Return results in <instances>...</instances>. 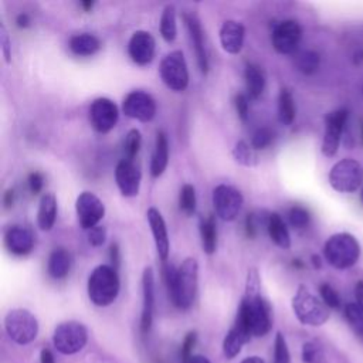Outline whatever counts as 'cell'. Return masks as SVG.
<instances>
[{"mask_svg":"<svg viewBox=\"0 0 363 363\" xmlns=\"http://www.w3.org/2000/svg\"><path fill=\"white\" fill-rule=\"evenodd\" d=\"M237 318L247 325L252 336H264L271 329V308L260 294V275L257 268H250L247 273L246 294L241 299Z\"/></svg>","mask_w":363,"mask_h":363,"instance_id":"cell-1","label":"cell"},{"mask_svg":"<svg viewBox=\"0 0 363 363\" xmlns=\"http://www.w3.org/2000/svg\"><path fill=\"white\" fill-rule=\"evenodd\" d=\"M163 278L173 304L179 310H189L198 292L199 264L196 259H186L179 268L166 264L163 267Z\"/></svg>","mask_w":363,"mask_h":363,"instance_id":"cell-2","label":"cell"},{"mask_svg":"<svg viewBox=\"0 0 363 363\" xmlns=\"http://www.w3.org/2000/svg\"><path fill=\"white\" fill-rule=\"evenodd\" d=\"M324 257L334 268L348 270L359 261V241L349 233L334 234L327 240L324 246Z\"/></svg>","mask_w":363,"mask_h":363,"instance_id":"cell-3","label":"cell"},{"mask_svg":"<svg viewBox=\"0 0 363 363\" xmlns=\"http://www.w3.org/2000/svg\"><path fill=\"white\" fill-rule=\"evenodd\" d=\"M119 294V277L115 267L98 266L88 278V296L93 304L108 307Z\"/></svg>","mask_w":363,"mask_h":363,"instance_id":"cell-4","label":"cell"},{"mask_svg":"<svg viewBox=\"0 0 363 363\" xmlns=\"http://www.w3.org/2000/svg\"><path fill=\"white\" fill-rule=\"evenodd\" d=\"M292 310L298 321L308 327H321L329 320V308L324 301L304 285L296 289L292 298Z\"/></svg>","mask_w":363,"mask_h":363,"instance_id":"cell-5","label":"cell"},{"mask_svg":"<svg viewBox=\"0 0 363 363\" xmlns=\"http://www.w3.org/2000/svg\"><path fill=\"white\" fill-rule=\"evenodd\" d=\"M329 184L339 193H355L363 184V167L350 158L336 162L329 172Z\"/></svg>","mask_w":363,"mask_h":363,"instance_id":"cell-6","label":"cell"},{"mask_svg":"<svg viewBox=\"0 0 363 363\" xmlns=\"http://www.w3.org/2000/svg\"><path fill=\"white\" fill-rule=\"evenodd\" d=\"M159 74L172 91H185L189 85V70L184 53L176 50L165 55L159 66Z\"/></svg>","mask_w":363,"mask_h":363,"instance_id":"cell-7","label":"cell"},{"mask_svg":"<svg viewBox=\"0 0 363 363\" xmlns=\"http://www.w3.org/2000/svg\"><path fill=\"white\" fill-rule=\"evenodd\" d=\"M87 339V328L83 324L74 321L60 324L55 328L53 336L55 349L64 355H73L80 352L85 346Z\"/></svg>","mask_w":363,"mask_h":363,"instance_id":"cell-8","label":"cell"},{"mask_svg":"<svg viewBox=\"0 0 363 363\" xmlns=\"http://www.w3.org/2000/svg\"><path fill=\"white\" fill-rule=\"evenodd\" d=\"M5 327L11 339L19 345H27L36 339L39 332V322L36 317L27 310H13L5 320Z\"/></svg>","mask_w":363,"mask_h":363,"instance_id":"cell-9","label":"cell"},{"mask_svg":"<svg viewBox=\"0 0 363 363\" xmlns=\"http://www.w3.org/2000/svg\"><path fill=\"white\" fill-rule=\"evenodd\" d=\"M243 195L233 186L219 185L213 191V206L216 214L224 221H233L243 206Z\"/></svg>","mask_w":363,"mask_h":363,"instance_id":"cell-10","label":"cell"},{"mask_svg":"<svg viewBox=\"0 0 363 363\" xmlns=\"http://www.w3.org/2000/svg\"><path fill=\"white\" fill-rule=\"evenodd\" d=\"M348 109H338L327 115L325 118V134L322 141V153L327 158H334L338 153L341 138L348 123Z\"/></svg>","mask_w":363,"mask_h":363,"instance_id":"cell-11","label":"cell"},{"mask_svg":"<svg viewBox=\"0 0 363 363\" xmlns=\"http://www.w3.org/2000/svg\"><path fill=\"white\" fill-rule=\"evenodd\" d=\"M78 221L84 230H91L104 219L105 206L102 200L93 192H83L76 202Z\"/></svg>","mask_w":363,"mask_h":363,"instance_id":"cell-12","label":"cell"},{"mask_svg":"<svg viewBox=\"0 0 363 363\" xmlns=\"http://www.w3.org/2000/svg\"><path fill=\"white\" fill-rule=\"evenodd\" d=\"M118 107L108 98H97L90 108V121L93 128L100 134H108L118 123Z\"/></svg>","mask_w":363,"mask_h":363,"instance_id":"cell-13","label":"cell"},{"mask_svg":"<svg viewBox=\"0 0 363 363\" xmlns=\"http://www.w3.org/2000/svg\"><path fill=\"white\" fill-rule=\"evenodd\" d=\"M141 170L131 159H121L115 169V180L119 192L125 198H135L141 188Z\"/></svg>","mask_w":363,"mask_h":363,"instance_id":"cell-14","label":"cell"},{"mask_svg":"<svg viewBox=\"0 0 363 363\" xmlns=\"http://www.w3.org/2000/svg\"><path fill=\"white\" fill-rule=\"evenodd\" d=\"M123 111L132 119H138L141 123H149L156 115V102L144 91H132L125 97Z\"/></svg>","mask_w":363,"mask_h":363,"instance_id":"cell-15","label":"cell"},{"mask_svg":"<svg viewBox=\"0 0 363 363\" xmlns=\"http://www.w3.org/2000/svg\"><path fill=\"white\" fill-rule=\"evenodd\" d=\"M302 39V27L296 20H284L273 32V46L280 54H292Z\"/></svg>","mask_w":363,"mask_h":363,"instance_id":"cell-16","label":"cell"},{"mask_svg":"<svg viewBox=\"0 0 363 363\" xmlns=\"http://www.w3.org/2000/svg\"><path fill=\"white\" fill-rule=\"evenodd\" d=\"M156 43L153 36L149 32L139 30L132 34L128 43V53L132 62L138 66L149 64L155 57Z\"/></svg>","mask_w":363,"mask_h":363,"instance_id":"cell-17","label":"cell"},{"mask_svg":"<svg viewBox=\"0 0 363 363\" xmlns=\"http://www.w3.org/2000/svg\"><path fill=\"white\" fill-rule=\"evenodd\" d=\"M142 292H144V304H142V317H141V331L146 335L152 327L153 321V307H155V277L153 270L146 267L142 275Z\"/></svg>","mask_w":363,"mask_h":363,"instance_id":"cell-18","label":"cell"},{"mask_svg":"<svg viewBox=\"0 0 363 363\" xmlns=\"http://www.w3.org/2000/svg\"><path fill=\"white\" fill-rule=\"evenodd\" d=\"M146 216H148V223H149L152 234H153L156 252H158L159 257L163 261H166L169 257V249H170L166 221H165L163 216L160 214V212L155 207H149L146 212Z\"/></svg>","mask_w":363,"mask_h":363,"instance_id":"cell-19","label":"cell"},{"mask_svg":"<svg viewBox=\"0 0 363 363\" xmlns=\"http://www.w3.org/2000/svg\"><path fill=\"white\" fill-rule=\"evenodd\" d=\"M184 19H185L186 27L189 30L191 40H192L193 47H195V53H196V57H198L199 69H200V71L203 74H207V71H209V58H207V53H206L205 34H203L202 25H200L199 19L193 13H185Z\"/></svg>","mask_w":363,"mask_h":363,"instance_id":"cell-20","label":"cell"},{"mask_svg":"<svg viewBox=\"0 0 363 363\" xmlns=\"http://www.w3.org/2000/svg\"><path fill=\"white\" fill-rule=\"evenodd\" d=\"M5 245L12 254L26 256L34 247V237L22 226H12L5 234Z\"/></svg>","mask_w":363,"mask_h":363,"instance_id":"cell-21","label":"cell"},{"mask_svg":"<svg viewBox=\"0 0 363 363\" xmlns=\"http://www.w3.org/2000/svg\"><path fill=\"white\" fill-rule=\"evenodd\" d=\"M246 29L240 22L227 20L220 27V43L226 53L238 54L245 44Z\"/></svg>","mask_w":363,"mask_h":363,"instance_id":"cell-22","label":"cell"},{"mask_svg":"<svg viewBox=\"0 0 363 363\" xmlns=\"http://www.w3.org/2000/svg\"><path fill=\"white\" fill-rule=\"evenodd\" d=\"M250 338H252V332L247 328V325L243 321L235 318L233 328L230 329V332L227 334L223 342V352L226 357L228 359L235 357L241 352V348L245 346V343L250 341Z\"/></svg>","mask_w":363,"mask_h":363,"instance_id":"cell-23","label":"cell"},{"mask_svg":"<svg viewBox=\"0 0 363 363\" xmlns=\"http://www.w3.org/2000/svg\"><path fill=\"white\" fill-rule=\"evenodd\" d=\"M167 162H169L167 138L163 131H158L156 141H155V149H153V155H152V160H151L152 177L162 176L167 167Z\"/></svg>","mask_w":363,"mask_h":363,"instance_id":"cell-24","label":"cell"},{"mask_svg":"<svg viewBox=\"0 0 363 363\" xmlns=\"http://www.w3.org/2000/svg\"><path fill=\"white\" fill-rule=\"evenodd\" d=\"M71 268V256L66 249L58 247L51 252L47 263L48 275L54 280H62L67 277Z\"/></svg>","mask_w":363,"mask_h":363,"instance_id":"cell-25","label":"cell"},{"mask_svg":"<svg viewBox=\"0 0 363 363\" xmlns=\"http://www.w3.org/2000/svg\"><path fill=\"white\" fill-rule=\"evenodd\" d=\"M267 230L271 240L274 241V245H277L280 249L288 250L291 247V235L288 227L278 213L268 214Z\"/></svg>","mask_w":363,"mask_h":363,"instance_id":"cell-26","label":"cell"},{"mask_svg":"<svg viewBox=\"0 0 363 363\" xmlns=\"http://www.w3.org/2000/svg\"><path fill=\"white\" fill-rule=\"evenodd\" d=\"M57 219V199L53 193H46L39 206L37 212V224L40 230L50 231L54 227Z\"/></svg>","mask_w":363,"mask_h":363,"instance_id":"cell-27","label":"cell"},{"mask_svg":"<svg viewBox=\"0 0 363 363\" xmlns=\"http://www.w3.org/2000/svg\"><path fill=\"white\" fill-rule=\"evenodd\" d=\"M70 50L76 54V55H81V57H88L95 54L100 48H101V41L97 36L90 34V33H81V34H76L70 39L69 43Z\"/></svg>","mask_w":363,"mask_h":363,"instance_id":"cell-28","label":"cell"},{"mask_svg":"<svg viewBox=\"0 0 363 363\" xmlns=\"http://www.w3.org/2000/svg\"><path fill=\"white\" fill-rule=\"evenodd\" d=\"M245 78H246L247 97L250 100L260 98L266 88V77L261 67L256 64H247L245 71Z\"/></svg>","mask_w":363,"mask_h":363,"instance_id":"cell-29","label":"cell"},{"mask_svg":"<svg viewBox=\"0 0 363 363\" xmlns=\"http://www.w3.org/2000/svg\"><path fill=\"white\" fill-rule=\"evenodd\" d=\"M296 115L295 101L288 88H282L278 95V119L282 125H291Z\"/></svg>","mask_w":363,"mask_h":363,"instance_id":"cell-30","label":"cell"},{"mask_svg":"<svg viewBox=\"0 0 363 363\" xmlns=\"http://www.w3.org/2000/svg\"><path fill=\"white\" fill-rule=\"evenodd\" d=\"M200 235L205 253L212 256L217 249V228L214 216H209L200 220Z\"/></svg>","mask_w":363,"mask_h":363,"instance_id":"cell-31","label":"cell"},{"mask_svg":"<svg viewBox=\"0 0 363 363\" xmlns=\"http://www.w3.org/2000/svg\"><path fill=\"white\" fill-rule=\"evenodd\" d=\"M233 158L237 163L254 167L259 165V156L256 153V149L250 146L246 141H238L233 148Z\"/></svg>","mask_w":363,"mask_h":363,"instance_id":"cell-32","label":"cell"},{"mask_svg":"<svg viewBox=\"0 0 363 363\" xmlns=\"http://www.w3.org/2000/svg\"><path fill=\"white\" fill-rule=\"evenodd\" d=\"M160 34L165 41L172 43L176 39L177 34V26H176V11L173 5H167L160 16Z\"/></svg>","mask_w":363,"mask_h":363,"instance_id":"cell-33","label":"cell"},{"mask_svg":"<svg viewBox=\"0 0 363 363\" xmlns=\"http://www.w3.org/2000/svg\"><path fill=\"white\" fill-rule=\"evenodd\" d=\"M320 63H321L320 54L315 51H311V50L302 51L295 58V66H296L298 71L306 76H311V74L317 73V70L320 69Z\"/></svg>","mask_w":363,"mask_h":363,"instance_id":"cell-34","label":"cell"},{"mask_svg":"<svg viewBox=\"0 0 363 363\" xmlns=\"http://www.w3.org/2000/svg\"><path fill=\"white\" fill-rule=\"evenodd\" d=\"M196 191L192 185L186 184L184 188L180 189V196H179V206L180 210L188 216H192L196 212Z\"/></svg>","mask_w":363,"mask_h":363,"instance_id":"cell-35","label":"cell"},{"mask_svg":"<svg viewBox=\"0 0 363 363\" xmlns=\"http://www.w3.org/2000/svg\"><path fill=\"white\" fill-rule=\"evenodd\" d=\"M288 220L294 228H306L311 221V216L306 207L294 206L288 212Z\"/></svg>","mask_w":363,"mask_h":363,"instance_id":"cell-36","label":"cell"},{"mask_svg":"<svg viewBox=\"0 0 363 363\" xmlns=\"http://www.w3.org/2000/svg\"><path fill=\"white\" fill-rule=\"evenodd\" d=\"M142 145V135L138 130H131L124 141V152L125 159L134 160V158L138 155Z\"/></svg>","mask_w":363,"mask_h":363,"instance_id":"cell-37","label":"cell"},{"mask_svg":"<svg viewBox=\"0 0 363 363\" xmlns=\"http://www.w3.org/2000/svg\"><path fill=\"white\" fill-rule=\"evenodd\" d=\"M345 318L359 335L363 334V311L357 304H348L345 307Z\"/></svg>","mask_w":363,"mask_h":363,"instance_id":"cell-38","label":"cell"},{"mask_svg":"<svg viewBox=\"0 0 363 363\" xmlns=\"http://www.w3.org/2000/svg\"><path fill=\"white\" fill-rule=\"evenodd\" d=\"M302 359L306 363H322L324 362V350L315 342H307L302 346Z\"/></svg>","mask_w":363,"mask_h":363,"instance_id":"cell-39","label":"cell"},{"mask_svg":"<svg viewBox=\"0 0 363 363\" xmlns=\"http://www.w3.org/2000/svg\"><path fill=\"white\" fill-rule=\"evenodd\" d=\"M320 294H321L324 304L328 308L338 310L341 307V296L338 295V292L329 284H327V282L321 284L320 285Z\"/></svg>","mask_w":363,"mask_h":363,"instance_id":"cell-40","label":"cell"},{"mask_svg":"<svg viewBox=\"0 0 363 363\" xmlns=\"http://www.w3.org/2000/svg\"><path fill=\"white\" fill-rule=\"evenodd\" d=\"M274 141V132L270 128H260L254 132L252 138V146L259 151V149H266L268 148Z\"/></svg>","mask_w":363,"mask_h":363,"instance_id":"cell-41","label":"cell"},{"mask_svg":"<svg viewBox=\"0 0 363 363\" xmlns=\"http://www.w3.org/2000/svg\"><path fill=\"white\" fill-rule=\"evenodd\" d=\"M274 363H289V352L282 334H277L274 342Z\"/></svg>","mask_w":363,"mask_h":363,"instance_id":"cell-42","label":"cell"},{"mask_svg":"<svg viewBox=\"0 0 363 363\" xmlns=\"http://www.w3.org/2000/svg\"><path fill=\"white\" fill-rule=\"evenodd\" d=\"M107 238V230L102 226H97L91 230H88V241L90 245L94 247H100L104 245V241Z\"/></svg>","mask_w":363,"mask_h":363,"instance_id":"cell-43","label":"cell"},{"mask_svg":"<svg viewBox=\"0 0 363 363\" xmlns=\"http://www.w3.org/2000/svg\"><path fill=\"white\" fill-rule=\"evenodd\" d=\"M0 46H2V53L4 57L6 60V63L9 64L12 62V46H11V40H9V34L6 32V27L2 25L0 26Z\"/></svg>","mask_w":363,"mask_h":363,"instance_id":"cell-44","label":"cell"},{"mask_svg":"<svg viewBox=\"0 0 363 363\" xmlns=\"http://www.w3.org/2000/svg\"><path fill=\"white\" fill-rule=\"evenodd\" d=\"M196 341H198V335L196 332H189L184 341V343H182V349H180V356H182V360L184 359H188L189 356H192V350L196 345Z\"/></svg>","mask_w":363,"mask_h":363,"instance_id":"cell-45","label":"cell"},{"mask_svg":"<svg viewBox=\"0 0 363 363\" xmlns=\"http://www.w3.org/2000/svg\"><path fill=\"white\" fill-rule=\"evenodd\" d=\"M234 104H235V109H237L238 116L243 121H246L247 116H249V108H250L249 97L245 95V94H238L234 100Z\"/></svg>","mask_w":363,"mask_h":363,"instance_id":"cell-46","label":"cell"},{"mask_svg":"<svg viewBox=\"0 0 363 363\" xmlns=\"http://www.w3.org/2000/svg\"><path fill=\"white\" fill-rule=\"evenodd\" d=\"M44 185V177L40 172H33L29 176V188L33 195H39Z\"/></svg>","mask_w":363,"mask_h":363,"instance_id":"cell-47","label":"cell"},{"mask_svg":"<svg viewBox=\"0 0 363 363\" xmlns=\"http://www.w3.org/2000/svg\"><path fill=\"white\" fill-rule=\"evenodd\" d=\"M246 233L250 238H253L257 233V221H256V214H249L246 220Z\"/></svg>","mask_w":363,"mask_h":363,"instance_id":"cell-48","label":"cell"},{"mask_svg":"<svg viewBox=\"0 0 363 363\" xmlns=\"http://www.w3.org/2000/svg\"><path fill=\"white\" fill-rule=\"evenodd\" d=\"M355 296H356V304L363 311V281L356 282L355 287Z\"/></svg>","mask_w":363,"mask_h":363,"instance_id":"cell-49","label":"cell"},{"mask_svg":"<svg viewBox=\"0 0 363 363\" xmlns=\"http://www.w3.org/2000/svg\"><path fill=\"white\" fill-rule=\"evenodd\" d=\"M109 257H111V261L114 264L115 268H118L119 266V249L116 245H112L111 249H109Z\"/></svg>","mask_w":363,"mask_h":363,"instance_id":"cell-50","label":"cell"},{"mask_svg":"<svg viewBox=\"0 0 363 363\" xmlns=\"http://www.w3.org/2000/svg\"><path fill=\"white\" fill-rule=\"evenodd\" d=\"M30 18L26 15V13H22V15H19L18 16V19H16V25H18V27H20V29H27L29 26H30Z\"/></svg>","mask_w":363,"mask_h":363,"instance_id":"cell-51","label":"cell"},{"mask_svg":"<svg viewBox=\"0 0 363 363\" xmlns=\"http://www.w3.org/2000/svg\"><path fill=\"white\" fill-rule=\"evenodd\" d=\"M182 363H210L209 359H206L205 356H200V355H192L189 356L188 359H184L182 360Z\"/></svg>","mask_w":363,"mask_h":363,"instance_id":"cell-52","label":"cell"},{"mask_svg":"<svg viewBox=\"0 0 363 363\" xmlns=\"http://www.w3.org/2000/svg\"><path fill=\"white\" fill-rule=\"evenodd\" d=\"M4 203H5V206H6L8 209L13 206V203H15V191H13V189L6 191L5 198H4Z\"/></svg>","mask_w":363,"mask_h":363,"instance_id":"cell-53","label":"cell"},{"mask_svg":"<svg viewBox=\"0 0 363 363\" xmlns=\"http://www.w3.org/2000/svg\"><path fill=\"white\" fill-rule=\"evenodd\" d=\"M40 359H41V363H55V362H54V356H53L51 350H50V349H47V348L41 350Z\"/></svg>","mask_w":363,"mask_h":363,"instance_id":"cell-54","label":"cell"},{"mask_svg":"<svg viewBox=\"0 0 363 363\" xmlns=\"http://www.w3.org/2000/svg\"><path fill=\"white\" fill-rule=\"evenodd\" d=\"M241 363H264V360H261L260 357H257V356H253V357H247V359H245L243 362Z\"/></svg>","mask_w":363,"mask_h":363,"instance_id":"cell-55","label":"cell"},{"mask_svg":"<svg viewBox=\"0 0 363 363\" xmlns=\"http://www.w3.org/2000/svg\"><path fill=\"white\" fill-rule=\"evenodd\" d=\"M313 264H314V267L315 268H321V266H322V261H321V257L320 256H313Z\"/></svg>","mask_w":363,"mask_h":363,"instance_id":"cell-56","label":"cell"},{"mask_svg":"<svg viewBox=\"0 0 363 363\" xmlns=\"http://www.w3.org/2000/svg\"><path fill=\"white\" fill-rule=\"evenodd\" d=\"M81 6L84 8V11H85V12H90V11L93 9V6H94V2H83V4H81Z\"/></svg>","mask_w":363,"mask_h":363,"instance_id":"cell-57","label":"cell"},{"mask_svg":"<svg viewBox=\"0 0 363 363\" xmlns=\"http://www.w3.org/2000/svg\"><path fill=\"white\" fill-rule=\"evenodd\" d=\"M360 200H362V203H363V192H362V195H360Z\"/></svg>","mask_w":363,"mask_h":363,"instance_id":"cell-58","label":"cell"},{"mask_svg":"<svg viewBox=\"0 0 363 363\" xmlns=\"http://www.w3.org/2000/svg\"><path fill=\"white\" fill-rule=\"evenodd\" d=\"M362 137H363V130H362Z\"/></svg>","mask_w":363,"mask_h":363,"instance_id":"cell-59","label":"cell"},{"mask_svg":"<svg viewBox=\"0 0 363 363\" xmlns=\"http://www.w3.org/2000/svg\"><path fill=\"white\" fill-rule=\"evenodd\" d=\"M360 336H362V338H363V334H362V335H360Z\"/></svg>","mask_w":363,"mask_h":363,"instance_id":"cell-60","label":"cell"}]
</instances>
